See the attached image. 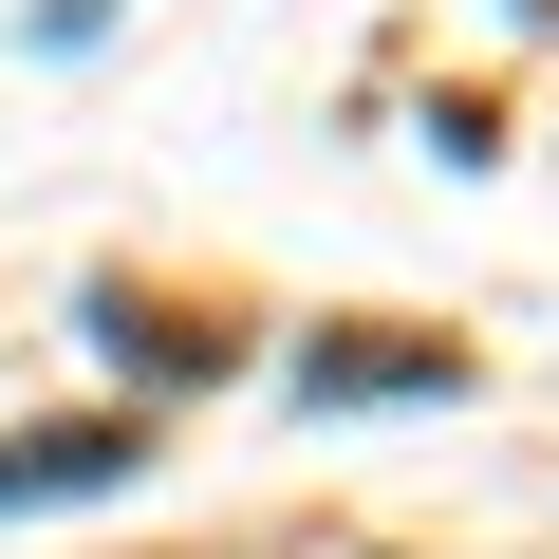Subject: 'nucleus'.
<instances>
[{
    "mask_svg": "<svg viewBox=\"0 0 559 559\" xmlns=\"http://www.w3.org/2000/svg\"><path fill=\"white\" fill-rule=\"evenodd\" d=\"M373 392H466L448 336H299V411H373Z\"/></svg>",
    "mask_w": 559,
    "mask_h": 559,
    "instance_id": "nucleus-1",
    "label": "nucleus"
},
{
    "mask_svg": "<svg viewBox=\"0 0 559 559\" xmlns=\"http://www.w3.org/2000/svg\"><path fill=\"white\" fill-rule=\"evenodd\" d=\"M112 466H131V429H20V448H0V503H75Z\"/></svg>",
    "mask_w": 559,
    "mask_h": 559,
    "instance_id": "nucleus-2",
    "label": "nucleus"
}]
</instances>
